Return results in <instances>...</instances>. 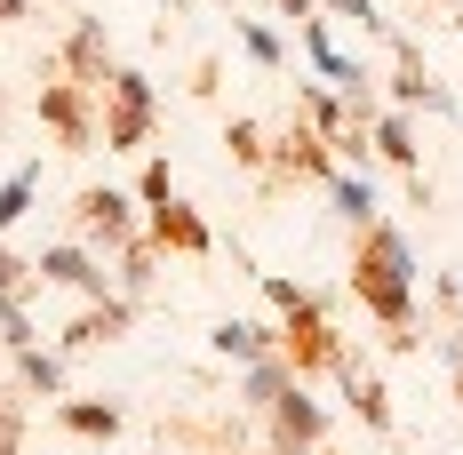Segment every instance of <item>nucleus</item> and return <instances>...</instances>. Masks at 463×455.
I'll list each match as a JSON object with an SVG mask.
<instances>
[{
    "label": "nucleus",
    "instance_id": "1",
    "mask_svg": "<svg viewBox=\"0 0 463 455\" xmlns=\"http://www.w3.org/2000/svg\"><path fill=\"white\" fill-rule=\"evenodd\" d=\"M408 280H416V256H408V240L392 224H375L368 232V248H360V296H368V312L375 319H392V327H408Z\"/></svg>",
    "mask_w": 463,
    "mask_h": 455
},
{
    "label": "nucleus",
    "instance_id": "2",
    "mask_svg": "<svg viewBox=\"0 0 463 455\" xmlns=\"http://www.w3.org/2000/svg\"><path fill=\"white\" fill-rule=\"evenodd\" d=\"M112 120H104V152H137L152 137V81L144 72H112Z\"/></svg>",
    "mask_w": 463,
    "mask_h": 455
},
{
    "label": "nucleus",
    "instance_id": "3",
    "mask_svg": "<svg viewBox=\"0 0 463 455\" xmlns=\"http://www.w3.org/2000/svg\"><path fill=\"white\" fill-rule=\"evenodd\" d=\"M41 120H48L64 144H96V120H89V104H80V81H56V89H41Z\"/></svg>",
    "mask_w": 463,
    "mask_h": 455
},
{
    "label": "nucleus",
    "instance_id": "4",
    "mask_svg": "<svg viewBox=\"0 0 463 455\" xmlns=\"http://www.w3.org/2000/svg\"><path fill=\"white\" fill-rule=\"evenodd\" d=\"M64 64H72L80 89H104V81H112V48H104V24H96V16H80V33L64 41Z\"/></svg>",
    "mask_w": 463,
    "mask_h": 455
},
{
    "label": "nucleus",
    "instance_id": "5",
    "mask_svg": "<svg viewBox=\"0 0 463 455\" xmlns=\"http://www.w3.org/2000/svg\"><path fill=\"white\" fill-rule=\"evenodd\" d=\"M272 423H279V448H312V440H320V400H304V392H296V384H288V392H279L272 400Z\"/></svg>",
    "mask_w": 463,
    "mask_h": 455
},
{
    "label": "nucleus",
    "instance_id": "6",
    "mask_svg": "<svg viewBox=\"0 0 463 455\" xmlns=\"http://www.w3.org/2000/svg\"><path fill=\"white\" fill-rule=\"evenodd\" d=\"M152 240H168V248H184V256H208V224H200L192 208H176V192L152 200Z\"/></svg>",
    "mask_w": 463,
    "mask_h": 455
},
{
    "label": "nucleus",
    "instance_id": "7",
    "mask_svg": "<svg viewBox=\"0 0 463 455\" xmlns=\"http://www.w3.org/2000/svg\"><path fill=\"white\" fill-rule=\"evenodd\" d=\"M80 224H89L104 248H128V200H120V192H80Z\"/></svg>",
    "mask_w": 463,
    "mask_h": 455
},
{
    "label": "nucleus",
    "instance_id": "8",
    "mask_svg": "<svg viewBox=\"0 0 463 455\" xmlns=\"http://www.w3.org/2000/svg\"><path fill=\"white\" fill-rule=\"evenodd\" d=\"M33 272H41V280H56V288H80V296H104V272H96L80 248H48Z\"/></svg>",
    "mask_w": 463,
    "mask_h": 455
},
{
    "label": "nucleus",
    "instance_id": "9",
    "mask_svg": "<svg viewBox=\"0 0 463 455\" xmlns=\"http://www.w3.org/2000/svg\"><path fill=\"white\" fill-rule=\"evenodd\" d=\"M216 352H224V360H264V352H272V336H264V327H248V319H224V327H216Z\"/></svg>",
    "mask_w": 463,
    "mask_h": 455
},
{
    "label": "nucleus",
    "instance_id": "10",
    "mask_svg": "<svg viewBox=\"0 0 463 455\" xmlns=\"http://www.w3.org/2000/svg\"><path fill=\"white\" fill-rule=\"evenodd\" d=\"M288 384H296V375H288V360H272V352H264V360H248V400H256V408H272Z\"/></svg>",
    "mask_w": 463,
    "mask_h": 455
},
{
    "label": "nucleus",
    "instance_id": "11",
    "mask_svg": "<svg viewBox=\"0 0 463 455\" xmlns=\"http://www.w3.org/2000/svg\"><path fill=\"white\" fill-rule=\"evenodd\" d=\"M120 327H128V304H96V312L80 319V327H72V336H64V344H112V336H120Z\"/></svg>",
    "mask_w": 463,
    "mask_h": 455
},
{
    "label": "nucleus",
    "instance_id": "12",
    "mask_svg": "<svg viewBox=\"0 0 463 455\" xmlns=\"http://www.w3.org/2000/svg\"><path fill=\"white\" fill-rule=\"evenodd\" d=\"M33 192H41V168H16V176L0 184V232L16 224V216H24V208H33Z\"/></svg>",
    "mask_w": 463,
    "mask_h": 455
},
{
    "label": "nucleus",
    "instance_id": "13",
    "mask_svg": "<svg viewBox=\"0 0 463 455\" xmlns=\"http://www.w3.org/2000/svg\"><path fill=\"white\" fill-rule=\"evenodd\" d=\"M327 192H335V208H344L352 224H368V216H375V192H368V176H327Z\"/></svg>",
    "mask_w": 463,
    "mask_h": 455
},
{
    "label": "nucleus",
    "instance_id": "14",
    "mask_svg": "<svg viewBox=\"0 0 463 455\" xmlns=\"http://www.w3.org/2000/svg\"><path fill=\"white\" fill-rule=\"evenodd\" d=\"M64 423H72V431H89V440H112V431H120V408H96V400H72V408H64Z\"/></svg>",
    "mask_w": 463,
    "mask_h": 455
},
{
    "label": "nucleus",
    "instance_id": "15",
    "mask_svg": "<svg viewBox=\"0 0 463 455\" xmlns=\"http://www.w3.org/2000/svg\"><path fill=\"white\" fill-rule=\"evenodd\" d=\"M375 144L408 168V160H416V128H408V112H383V120H375Z\"/></svg>",
    "mask_w": 463,
    "mask_h": 455
},
{
    "label": "nucleus",
    "instance_id": "16",
    "mask_svg": "<svg viewBox=\"0 0 463 455\" xmlns=\"http://www.w3.org/2000/svg\"><path fill=\"white\" fill-rule=\"evenodd\" d=\"M16 367H24V384H33V392H64V360H48V352H33V344L16 352Z\"/></svg>",
    "mask_w": 463,
    "mask_h": 455
},
{
    "label": "nucleus",
    "instance_id": "17",
    "mask_svg": "<svg viewBox=\"0 0 463 455\" xmlns=\"http://www.w3.org/2000/svg\"><path fill=\"white\" fill-rule=\"evenodd\" d=\"M392 96H400V104H431V112H448V89H431V81H423L416 64H408V72L392 81Z\"/></svg>",
    "mask_w": 463,
    "mask_h": 455
},
{
    "label": "nucleus",
    "instance_id": "18",
    "mask_svg": "<svg viewBox=\"0 0 463 455\" xmlns=\"http://www.w3.org/2000/svg\"><path fill=\"white\" fill-rule=\"evenodd\" d=\"M0 344H8V352H24V344H33V319H24L16 296H0Z\"/></svg>",
    "mask_w": 463,
    "mask_h": 455
},
{
    "label": "nucleus",
    "instance_id": "19",
    "mask_svg": "<svg viewBox=\"0 0 463 455\" xmlns=\"http://www.w3.org/2000/svg\"><path fill=\"white\" fill-rule=\"evenodd\" d=\"M144 280H152V248H137V240H128V264H120V288H128V296H144Z\"/></svg>",
    "mask_w": 463,
    "mask_h": 455
},
{
    "label": "nucleus",
    "instance_id": "20",
    "mask_svg": "<svg viewBox=\"0 0 463 455\" xmlns=\"http://www.w3.org/2000/svg\"><path fill=\"white\" fill-rule=\"evenodd\" d=\"M240 48H248L256 64H279V41H272V33H264V24H240Z\"/></svg>",
    "mask_w": 463,
    "mask_h": 455
},
{
    "label": "nucleus",
    "instance_id": "21",
    "mask_svg": "<svg viewBox=\"0 0 463 455\" xmlns=\"http://www.w3.org/2000/svg\"><path fill=\"white\" fill-rule=\"evenodd\" d=\"M232 152H240V160H264V137H256V120H232Z\"/></svg>",
    "mask_w": 463,
    "mask_h": 455
},
{
    "label": "nucleus",
    "instance_id": "22",
    "mask_svg": "<svg viewBox=\"0 0 463 455\" xmlns=\"http://www.w3.org/2000/svg\"><path fill=\"white\" fill-rule=\"evenodd\" d=\"M24 280H33V264H24V256H8V248H0V296H16V288H24Z\"/></svg>",
    "mask_w": 463,
    "mask_h": 455
},
{
    "label": "nucleus",
    "instance_id": "23",
    "mask_svg": "<svg viewBox=\"0 0 463 455\" xmlns=\"http://www.w3.org/2000/svg\"><path fill=\"white\" fill-rule=\"evenodd\" d=\"M335 16H360V24H375V0H327Z\"/></svg>",
    "mask_w": 463,
    "mask_h": 455
},
{
    "label": "nucleus",
    "instance_id": "24",
    "mask_svg": "<svg viewBox=\"0 0 463 455\" xmlns=\"http://www.w3.org/2000/svg\"><path fill=\"white\" fill-rule=\"evenodd\" d=\"M0 455H16V415L0 408Z\"/></svg>",
    "mask_w": 463,
    "mask_h": 455
},
{
    "label": "nucleus",
    "instance_id": "25",
    "mask_svg": "<svg viewBox=\"0 0 463 455\" xmlns=\"http://www.w3.org/2000/svg\"><path fill=\"white\" fill-rule=\"evenodd\" d=\"M279 8H288V16H312V8H320V0H279Z\"/></svg>",
    "mask_w": 463,
    "mask_h": 455
},
{
    "label": "nucleus",
    "instance_id": "26",
    "mask_svg": "<svg viewBox=\"0 0 463 455\" xmlns=\"http://www.w3.org/2000/svg\"><path fill=\"white\" fill-rule=\"evenodd\" d=\"M16 16H24V0H0V24H16Z\"/></svg>",
    "mask_w": 463,
    "mask_h": 455
},
{
    "label": "nucleus",
    "instance_id": "27",
    "mask_svg": "<svg viewBox=\"0 0 463 455\" xmlns=\"http://www.w3.org/2000/svg\"><path fill=\"white\" fill-rule=\"evenodd\" d=\"M456 24H463V16H456Z\"/></svg>",
    "mask_w": 463,
    "mask_h": 455
}]
</instances>
